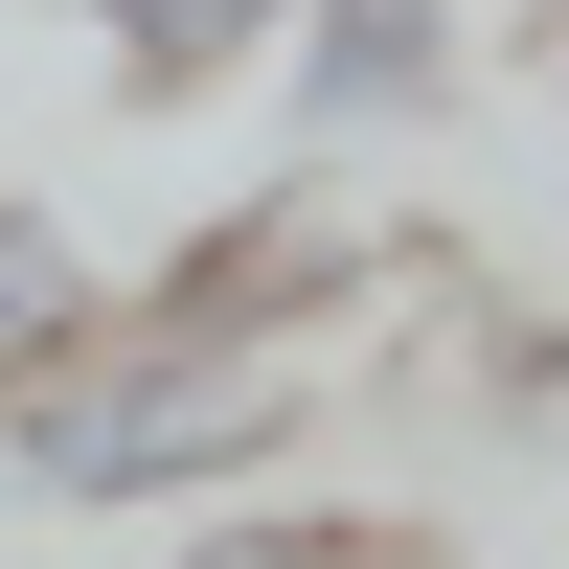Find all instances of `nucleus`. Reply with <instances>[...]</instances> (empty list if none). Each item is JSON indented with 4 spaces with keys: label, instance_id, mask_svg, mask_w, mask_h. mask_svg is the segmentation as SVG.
Instances as JSON below:
<instances>
[{
    "label": "nucleus",
    "instance_id": "f03ea898",
    "mask_svg": "<svg viewBox=\"0 0 569 569\" xmlns=\"http://www.w3.org/2000/svg\"><path fill=\"white\" fill-rule=\"evenodd\" d=\"M365 297H388V228L342 206V160H297V182H251V206H228L206 251L160 273V319H206V342H297V365L342 342Z\"/></svg>",
    "mask_w": 569,
    "mask_h": 569
},
{
    "label": "nucleus",
    "instance_id": "7ed1b4c3",
    "mask_svg": "<svg viewBox=\"0 0 569 569\" xmlns=\"http://www.w3.org/2000/svg\"><path fill=\"white\" fill-rule=\"evenodd\" d=\"M456 69H479V23H456V0H297V46H273V91H297L319 160H342V137L456 114Z\"/></svg>",
    "mask_w": 569,
    "mask_h": 569
},
{
    "label": "nucleus",
    "instance_id": "20e7f679",
    "mask_svg": "<svg viewBox=\"0 0 569 569\" xmlns=\"http://www.w3.org/2000/svg\"><path fill=\"white\" fill-rule=\"evenodd\" d=\"M273 46H297V0H114V23H91V69H114L137 114H206V91H251Z\"/></svg>",
    "mask_w": 569,
    "mask_h": 569
},
{
    "label": "nucleus",
    "instance_id": "6e6552de",
    "mask_svg": "<svg viewBox=\"0 0 569 569\" xmlns=\"http://www.w3.org/2000/svg\"><path fill=\"white\" fill-rule=\"evenodd\" d=\"M46 23H114V0H46Z\"/></svg>",
    "mask_w": 569,
    "mask_h": 569
},
{
    "label": "nucleus",
    "instance_id": "39448f33",
    "mask_svg": "<svg viewBox=\"0 0 569 569\" xmlns=\"http://www.w3.org/2000/svg\"><path fill=\"white\" fill-rule=\"evenodd\" d=\"M91 319H114V273H91V251H69V228H46V206H23V182H0V388H23V365H69V342H91Z\"/></svg>",
    "mask_w": 569,
    "mask_h": 569
},
{
    "label": "nucleus",
    "instance_id": "0eeeda50",
    "mask_svg": "<svg viewBox=\"0 0 569 569\" xmlns=\"http://www.w3.org/2000/svg\"><path fill=\"white\" fill-rule=\"evenodd\" d=\"M525 69H569V0H525Z\"/></svg>",
    "mask_w": 569,
    "mask_h": 569
},
{
    "label": "nucleus",
    "instance_id": "423d86ee",
    "mask_svg": "<svg viewBox=\"0 0 569 569\" xmlns=\"http://www.w3.org/2000/svg\"><path fill=\"white\" fill-rule=\"evenodd\" d=\"M160 569H410V547L365 525V501H206Z\"/></svg>",
    "mask_w": 569,
    "mask_h": 569
},
{
    "label": "nucleus",
    "instance_id": "f257e3e1",
    "mask_svg": "<svg viewBox=\"0 0 569 569\" xmlns=\"http://www.w3.org/2000/svg\"><path fill=\"white\" fill-rule=\"evenodd\" d=\"M319 388H342V365H297V342H206V319L114 297L69 365H23V388H0V479L69 501V525H206V501H273V456L319 433Z\"/></svg>",
    "mask_w": 569,
    "mask_h": 569
}]
</instances>
